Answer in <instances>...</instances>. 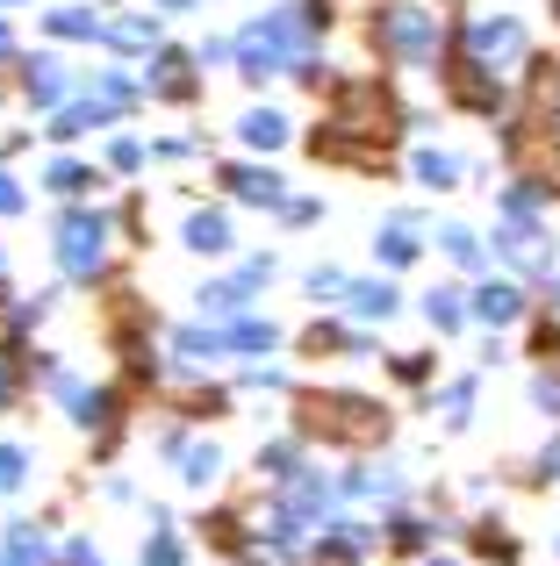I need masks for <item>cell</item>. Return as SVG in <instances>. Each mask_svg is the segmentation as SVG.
I'll use <instances>...</instances> for the list:
<instances>
[{
    "label": "cell",
    "mask_w": 560,
    "mask_h": 566,
    "mask_svg": "<svg viewBox=\"0 0 560 566\" xmlns=\"http://www.w3.org/2000/svg\"><path fill=\"white\" fill-rule=\"evenodd\" d=\"M302 430L309 438H331V444H374L388 430V416L360 395H302Z\"/></svg>",
    "instance_id": "cell-1"
},
{
    "label": "cell",
    "mask_w": 560,
    "mask_h": 566,
    "mask_svg": "<svg viewBox=\"0 0 560 566\" xmlns=\"http://www.w3.org/2000/svg\"><path fill=\"white\" fill-rule=\"evenodd\" d=\"M446 94L460 101L467 115H489L496 108V80H489V72H475V57H453V65H446Z\"/></svg>",
    "instance_id": "cell-2"
},
{
    "label": "cell",
    "mask_w": 560,
    "mask_h": 566,
    "mask_svg": "<svg viewBox=\"0 0 560 566\" xmlns=\"http://www.w3.org/2000/svg\"><path fill=\"white\" fill-rule=\"evenodd\" d=\"M525 115H539V123L560 115V57H532V72H525Z\"/></svg>",
    "instance_id": "cell-3"
},
{
    "label": "cell",
    "mask_w": 560,
    "mask_h": 566,
    "mask_svg": "<svg viewBox=\"0 0 560 566\" xmlns=\"http://www.w3.org/2000/svg\"><path fill=\"white\" fill-rule=\"evenodd\" d=\"M58 251H65V265H72V273H94V259H101V222L72 216L65 230H58Z\"/></svg>",
    "instance_id": "cell-4"
},
{
    "label": "cell",
    "mask_w": 560,
    "mask_h": 566,
    "mask_svg": "<svg viewBox=\"0 0 560 566\" xmlns=\"http://www.w3.org/2000/svg\"><path fill=\"white\" fill-rule=\"evenodd\" d=\"M467 43H475L481 57H518L525 51V29L518 22H481V29H467Z\"/></svg>",
    "instance_id": "cell-5"
},
{
    "label": "cell",
    "mask_w": 560,
    "mask_h": 566,
    "mask_svg": "<svg viewBox=\"0 0 560 566\" xmlns=\"http://www.w3.org/2000/svg\"><path fill=\"white\" fill-rule=\"evenodd\" d=\"M224 180H230V187H238V193H245V201H280V180H273V172H267V166H259V172H252V166H230V172H224Z\"/></svg>",
    "instance_id": "cell-6"
},
{
    "label": "cell",
    "mask_w": 560,
    "mask_h": 566,
    "mask_svg": "<svg viewBox=\"0 0 560 566\" xmlns=\"http://www.w3.org/2000/svg\"><path fill=\"white\" fill-rule=\"evenodd\" d=\"M187 244H195V251H224V244H230L224 216H195V230H187Z\"/></svg>",
    "instance_id": "cell-7"
},
{
    "label": "cell",
    "mask_w": 560,
    "mask_h": 566,
    "mask_svg": "<svg viewBox=\"0 0 560 566\" xmlns=\"http://www.w3.org/2000/svg\"><path fill=\"white\" fill-rule=\"evenodd\" d=\"M518 308H525V294H518V287H489V294H481V316H489V323L518 316Z\"/></svg>",
    "instance_id": "cell-8"
},
{
    "label": "cell",
    "mask_w": 560,
    "mask_h": 566,
    "mask_svg": "<svg viewBox=\"0 0 560 566\" xmlns=\"http://www.w3.org/2000/svg\"><path fill=\"white\" fill-rule=\"evenodd\" d=\"M302 352H309V359H331V352H345V331H331V323H323V331L302 337Z\"/></svg>",
    "instance_id": "cell-9"
},
{
    "label": "cell",
    "mask_w": 560,
    "mask_h": 566,
    "mask_svg": "<svg viewBox=\"0 0 560 566\" xmlns=\"http://www.w3.org/2000/svg\"><path fill=\"white\" fill-rule=\"evenodd\" d=\"M532 359L560 366V323H539V331H532Z\"/></svg>",
    "instance_id": "cell-10"
},
{
    "label": "cell",
    "mask_w": 560,
    "mask_h": 566,
    "mask_svg": "<svg viewBox=\"0 0 560 566\" xmlns=\"http://www.w3.org/2000/svg\"><path fill=\"white\" fill-rule=\"evenodd\" d=\"M417 172H424V187H453V158H432V151H424Z\"/></svg>",
    "instance_id": "cell-11"
},
{
    "label": "cell",
    "mask_w": 560,
    "mask_h": 566,
    "mask_svg": "<svg viewBox=\"0 0 560 566\" xmlns=\"http://www.w3.org/2000/svg\"><path fill=\"white\" fill-rule=\"evenodd\" d=\"M245 137H252V144H280V115H245Z\"/></svg>",
    "instance_id": "cell-12"
},
{
    "label": "cell",
    "mask_w": 560,
    "mask_h": 566,
    "mask_svg": "<svg viewBox=\"0 0 560 566\" xmlns=\"http://www.w3.org/2000/svg\"><path fill=\"white\" fill-rule=\"evenodd\" d=\"M360 308H366V316H388V308H395V294L374 280V287H360Z\"/></svg>",
    "instance_id": "cell-13"
},
{
    "label": "cell",
    "mask_w": 560,
    "mask_h": 566,
    "mask_svg": "<svg viewBox=\"0 0 560 566\" xmlns=\"http://www.w3.org/2000/svg\"><path fill=\"white\" fill-rule=\"evenodd\" d=\"M51 187H65V193H80V187H94V172H86V166H58V172H51Z\"/></svg>",
    "instance_id": "cell-14"
},
{
    "label": "cell",
    "mask_w": 560,
    "mask_h": 566,
    "mask_svg": "<svg viewBox=\"0 0 560 566\" xmlns=\"http://www.w3.org/2000/svg\"><path fill=\"white\" fill-rule=\"evenodd\" d=\"M432 323H446V331H453V323H460V302H453V294H432Z\"/></svg>",
    "instance_id": "cell-15"
},
{
    "label": "cell",
    "mask_w": 560,
    "mask_h": 566,
    "mask_svg": "<svg viewBox=\"0 0 560 566\" xmlns=\"http://www.w3.org/2000/svg\"><path fill=\"white\" fill-rule=\"evenodd\" d=\"M22 481V452H8V444H0V488H14Z\"/></svg>",
    "instance_id": "cell-16"
},
{
    "label": "cell",
    "mask_w": 560,
    "mask_h": 566,
    "mask_svg": "<svg viewBox=\"0 0 560 566\" xmlns=\"http://www.w3.org/2000/svg\"><path fill=\"white\" fill-rule=\"evenodd\" d=\"M8 208H22V193H14L8 180H0V216H8Z\"/></svg>",
    "instance_id": "cell-17"
},
{
    "label": "cell",
    "mask_w": 560,
    "mask_h": 566,
    "mask_svg": "<svg viewBox=\"0 0 560 566\" xmlns=\"http://www.w3.org/2000/svg\"><path fill=\"white\" fill-rule=\"evenodd\" d=\"M8 395H14V387H8V374H0V409H8Z\"/></svg>",
    "instance_id": "cell-18"
}]
</instances>
